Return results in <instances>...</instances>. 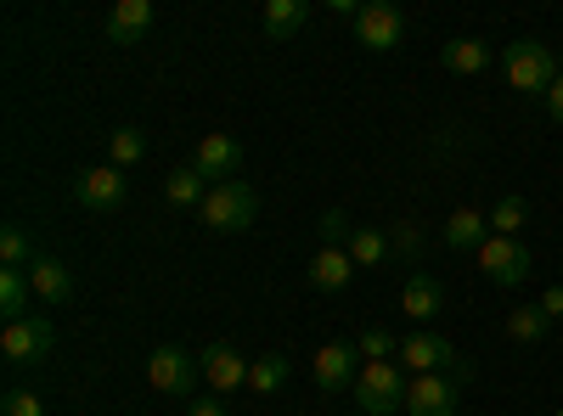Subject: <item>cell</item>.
<instances>
[{
	"instance_id": "obj_34",
	"label": "cell",
	"mask_w": 563,
	"mask_h": 416,
	"mask_svg": "<svg viewBox=\"0 0 563 416\" xmlns=\"http://www.w3.org/2000/svg\"><path fill=\"white\" fill-rule=\"evenodd\" d=\"M547 113H552V124H563V74H558V85L547 90Z\"/></svg>"
},
{
	"instance_id": "obj_31",
	"label": "cell",
	"mask_w": 563,
	"mask_h": 416,
	"mask_svg": "<svg viewBox=\"0 0 563 416\" xmlns=\"http://www.w3.org/2000/svg\"><path fill=\"white\" fill-rule=\"evenodd\" d=\"M0 416H45V400L40 394H7V405H0Z\"/></svg>"
},
{
	"instance_id": "obj_22",
	"label": "cell",
	"mask_w": 563,
	"mask_h": 416,
	"mask_svg": "<svg viewBox=\"0 0 563 416\" xmlns=\"http://www.w3.org/2000/svg\"><path fill=\"white\" fill-rule=\"evenodd\" d=\"M485 214L479 209H456L451 220H445V231H440V237H445V248H474L479 254V243H485Z\"/></svg>"
},
{
	"instance_id": "obj_17",
	"label": "cell",
	"mask_w": 563,
	"mask_h": 416,
	"mask_svg": "<svg viewBox=\"0 0 563 416\" xmlns=\"http://www.w3.org/2000/svg\"><path fill=\"white\" fill-rule=\"evenodd\" d=\"M102 29H108V45H135L153 29V0H119Z\"/></svg>"
},
{
	"instance_id": "obj_9",
	"label": "cell",
	"mask_w": 563,
	"mask_h": 416,
	"mask_svg": "<svg viewBox=\"0 0 563 416\" xmlns=\"http://www.w3.org/2000/svg\"><path fill=\"white\" fill-rule=\"evenodd\" d=\"M124 192H130V180H124V169H113V164L85 169V175L74 180V198H79L90 214H113V209L124 203Z\"/></svg>"
},
{
	"instance_id": "obj_25",
	"label": "cell",
	"mask_w": 563,
	"mask_h": 416,
	"mask_svg": "<svg viewBox=\"0 0 563 416\" xmlns=\"http://www.w3.org/2000/svg\"><path fill=\"white\" fill-rule=\"evenodd\" d=\"M141 158H147V135H141L135 124L113 130V142H108V164H113V169H130V164H141Z\"/></svg>"
},
{
	"instance_id": "obj_20",
	"label": "cell",
	"mask_w": 563,
	"mask_h": 416,
	"mask_svg": "<svg viewBox=\"0 0 563 416\" xmlns=\"http://www.w3.org/2000/svg\"><path fill=\"white\" fill-rule=\"evenodd\" d=\"M288 378H294V360H288V355H260V360L249 366V389H254L260 400L282 394V389H288Z\"/></svg>"
},
{
	"instance_id": "obj_10",
	"label": "cell",
	"mask_w": 563,
	"mask_h": 416,
	"mask_svg": "<svg viewBox=\"0 0 563 416\" xmlns=\"http://www.w3.org/2000/svg\"><path fill=\"white\" fill-rule=\"evenodd\" d=\"M198 366H203V378H209V394H238V389H249V366L254 360H243L231 344H209L203 355H198Z\"/></svg>"
},
{
	"instance_id": "obj_13",
	"label": "cell",
	"mask_w": 563,
	"mask_h": 416,
	"mask_svg": "<svg viewBox=\"0 0 563 416\" xmlns=\"http://www.w3.org/2000/svg\"><path fill=\"white\" fill-rule=\"evenodd\" d=\"M400 310L417 321V327H429V321L445 310V288H440V276L411 270V276H406V288H400Z\"/></svg>"
},
{
	"instance_id": "obj_27",
	"label": "cell",
	"mask_w": 563,
	"mask_h": 416,
	"mask_svg": "<svg viewBox=\"0 0 563 416\" xmlns=\"http://www.w3.org/2000/svg\"><path fill=\"white\" fill-rule=\"evenodd\" d=\"M29 293H34L29 270H0V310H7L12 321H23V310H29Z\"/></svg>"
},
{
	"instance_id": "obj_23",
	"label": "cell",
	"mask_w": 563,
	"mask_h": 416,
	"mask_svg": "<svg viewBox=\"0 0 563 416\" xmlns=\"http://www.w3.org/2000/svg\"><path fill=\"white\" fill-rule=\"evenodd\" d=\"M395 248H389V237L378 225H355V237H350V259H355V270H372V265H384Z\"/></svg>"
},
{
	"instance_id": "obj_29",
	"label": "cell",
	"mask_w": 563,
	"mask_h": 416,
	"mask_svg": "<svg viewBox=\"0 0 563 416\" xmlns=\"http://www.w3.org/2000/svg\"><path fill=\"white\" fill-rule=\"evenodd\" d=\"M355 355H361V360H389V355H400V344H395V333H384V327H366V333L355 338Z\"/></svg>"
},
{
	"instance_id": "obj_4",
	"label": "cell",
	"mask_w": 563,
	"mask_h": 416,
	"mask_svg": "<svg viewBox=\"0 0 563 416\" xmlns=\"http://www.w3.org/2000/svg\"><path fill=\"white\" fill-rule=\"evenodd\" d=\"M57 333L45 315H23V321H7V333H0V355H7V366H40L45 355H52Z\"/></svg>"
},
{
	"instance_id": "obj_8",
	"label": "cell",
	"mask_w": 563,
	"mask_h": 416,
	"mask_svg": "<svg viewBox=\"0 0 563 416\" xmlns=\"http://www.w3.org/2000/svg\"><path fill=\"white\" fill-rule=\"evenodd\" d=\"M456 349L440 338V333H411V338H400V372H411V378H429V372H456Z\"/></svg>"
},
{
	"instance_id": "obj_28",
	"label": "cell",
	"mask_w": 563,
	"mask_h": 416,
	"mask_svg": "<svg viewBox=\"0 0 563 416\" xmlns=\"http://www.w3.org/2000/svg\"><path fill=\"white\" fill-rule=\"evenodd\" d=\"M40 254L29 248V231L23 225H7V231H0V265H7V270H29Z\"/></svg>"
},
{
	"instance_id": "obj_11",
	"label": "cell",
	"mask_w": 563,
	"mask_h": 416,
	"mask_svg": "<svg viewBox=\"0 0 563 416\" xmlns=\"http://www.w3.org/2000/svg\"><path fill=\"white\" fill-rule=\"evenodd\" d=\"M456 378L429 372V378H411L406 389V416H456Z\"/></svg>"
},
{
	"instance_id": "obj_24",
	"label": "cell",
	"mask_w": 563,
	"mask_h": 416,
	"mask_svg": "<svg viewBox=\"0 0 563 416\" xmlns=\"http://www.w3.org/2000/svg\"><path fill=\"white\" fill-rule=\"evenodd\" d=\"M547 333H552V315H547L541 304H525V310L507 315V338H512V344H541Z\"/></svg>"
},
{
	"instance_id": "obj_26",
	"label": "cell",
	"mask_w": 563,
	"mask_h": 416,
	"mask_svg": "<svg viewBox=\"0 0 563 416\" xmlns=\"http://www.w3.org/2000/svg\"><path fill=\"white\" fill-rule=\"evenodd\" d=\"M490 225H496V237H519V231L530 225V203L519 192H507L496 209H490Z\"/></svg>"
},
{
	"instance_id": "obj_33",
	"label": "cell",
	"mask_w": 563,
	"mask_h": 416,
	"mask_svg": "<svg viewBox=\"0 0 563 416\" xmlns=\"http://www.w3.org/2000/svg\"><path fill=\"white\" fill-rule=\"evenodd\" d=\"M186 416H225V405H220V394H203V400L186 405Z\"/></svg>"
},
{
	"instance_id": "obj_14",
	"label": "cell",
	"mask_w": 563,
	"mask_h": 416,
	"mask_svg": "<svg viewBox=\"0 0 563 416\" xmlns=\"http://www.w3.org/2000/svg\"><path fill=\"white\" fill-rule=\"evenodd\" d=\"M29 282H34V299H45L52 310H68L74 304V270L63 259H52V254H40L29 265Z\"/></svg>"
},
{
	"instance_id": "obj_7",
	"label": "cell",
	"mask_w": 563,
	"mask_h": 416,
	"mask_svg": "<svg viewBox=\"0 0 563 416\" xmlns=\"http://www.w3.org/2000/svg\"><path fill=\"white\" fill-rule=\"evenodd\" d=\"M355 40L366 45V52H395V45L406 40V18H400V7H389V0H366L361 7V18H355Z\"/></svg>"
},
{
	"instance_id": "obj_3",
	"label": "cell",
	"mask_w": 563,
	"mask_h": 416,
	"mask_svg": "<svg viewBox=\"0 0 563 416\" xmlns=\"http://www.w3.org/2000/svg\"><path fill=\"white\" fill-rule=\"evenodd\" d=\"M203 225L209 231H220V237H238V231H249L254 225V214H260V198H254V187L249 180H220V187H209V198H203Z\"/></svg>"
},
{
	"instance_id": "obj_32",
	"label": "cell",
	"mask_w": 563,
	"mask_h": 416,
	"mask_svg": "<svg viewBox=\"0 0 563 416\" xmlns=\"http://www.w3.org/2000/svg\"><path fill=\"white\" fill-rule=\"evenodd\" d=\"M395 254H406V259H417V248H422V237H417V225H395V243H389Z\"/></svg>"
},
{
	"instance_id": "obj_1",
	"label": "cell",
	"mask_w": 563,
	"mask_h": 416,
	"mask_svg": "<svg viewBox=\"0 0 563 416\" xmlns=\"http://www.w3.org/2000/svg\"><path fill=\"white\" fill-rule=\"evenodd\" d=\"M406 389H411V378L400 372V360H366L361 372H355V405L366 416L406 411Z\"/></svg>"
},
{
	"instance_id": "obj_16",
	"label": "cell",
	"mask_w": 563,
	"mask_h": 416,
	"mask_svg": "<svg viewBox=\"0 0 563 416\" xmlns=\"http://www.w3.org/2000/svg\"><path fill=\"white\" fill-rule=\"evenodd\" d=\"M305 276H310V288H321V293H344L350 276H355V259H350V248H316Z\"/></svg>"
},
{
	"instance_id": "obj_15",
	"label": "cell",
	"mask_w": 563,
	"mask_h": 416,
	"mask_svg": "<svg viewBox=\"0 0 563 416\" xmlns=\"http://www.w3.org/2000/svg\"><path fill=\"white\" fill-rule=\"evenodd\" d=\"M355 344H327V349H316V360H310V378H316V389L321 394H344L350 389V372H355Z\"/></svg>"
},
{
	"instance_id": "obj_12",
	"label": "cell",
	"mask_w": 563,
	"mask_h": 416,
	"mask_svg": "<svg viewBox=\"0 0 563 416\" xmlns=\"http://www.w3.org/2000/svg\"><path fill=\"white\" fill-rule=\"evenodd\" d=\"M192 169L209 180V187H220V180H231L243 169V142L238 135H203L198 153H192Z\"/></svg>"
},
{
	"instance_id": "obj_30",
	"label": "cell",
	"mask_w": 563,
	"mask_h": 416,
	"mask_svg": "<svg viewBox=\"0 0 563 416\" xmlns=\"http://www.w3.org/2000/svg\"><path fill=\"white\" fill-rule=\"evenodd\" d=\"M316 231H321V248H350V237H355V231H350V214H344V209H327Z\"/></svg>"
},
{
	"instance_id": "obj_19",
	"label": "cell",
	"mask_w": 563,
	"mask_h": 416,
	"mask_svg": "<svg viewBox=\"0 0 563 416\" xmlns=\"http://www.w3.org/2000/svg\"><path fill=\"white\" fill-rule=\"evenodd\" d=\"M440 63H445L451 74H485V68H490V45L474 40V34H456V40L440 45Z\"/></svg>"
},
{
	"instance_id": "obj_2",
	"label": "cell",
	"mask_w": 563,
	"mask_h": 416,
	"mask_svg": "<svg viewBox=\"0 0 563 416\" xmlns=\"http://www.w3.org/2000/svg\"><path fill=\"white\" fill-rule=\"evenodd\" d=\"M501 74H507L512 90H525V97H541V102H547V90L558 85L552 45H541V40H512L507 52H501Z\"/></svg>"
},
{
	"instance_id": "obj_5",
	"label": "cell",
	"mask_w": 563,
	"mask_h": 416,
	"mask_svg": "<svg viewBox=\"0 0 563 416\" xmlns=\"http://www.w3.org/2000/svg\"><path fill=\"white\" fill-rule=\"evenodd\" d=\"M479 270L496 288H519V282H530V248L519 237H496L490 231V237L479 243Z\"/></svg>"
},
{
	"instance_id": "obj_21",
	"label": "cell",
	"mask_w": 563,
	"mask_h": 416,
	"mask_svg": "<svg viewBox=\"0 0 563 416\" xmlns=\"http://www.w3.org/2000/svg\"><path fill=\"white\" fill-rule=\"evenodd\" d=\"M164 198H169V209H203V198H209V180L186 164V169H169V180H164Z\"/></svg>"
},
{
	"instance_id": "obj_35",
	"label": "cell",
	"mask_w": 563,
	"mask_h": 416,
	"mask_svg": "<svg viewBox=\"0 0 563 416\" xmlns=\"http://www.w3.org/2000/svg\"><path fill=\"white\" fill-rule=\"evenodd\" d=\"M541 310H547L552 321H563V288H547V293H541Z\"/></svg>"
},
{
	"instance_id": "obj_18",
	"label": "cell",
	"mask_w": 563,
	"mask_h": 416,
	"mask_svg": "<svg viewBox=\"0 0 563 416\" xmlns=\"http://www.w3.org/2000/svg\"><path fill=\"white\" fill-rule=\"evenodd\" d=\"M305 23H310L305 0H265V7H260V29L271 40H294V34H305Z\"/></svg>"
},
{
	"instance_id": "obj_6",
	"label": "cell",
	"mask_w": 563,
	"mask_h": 416,
	"mask_svg": "<svg viewBox=\"0 0 563 416\" xmlns=\"http://www.w3.org/2000/svg\"><path fill=\"white\" fill-rule=\"evenodd\" d=\"M198 378H203L198 355H186V349H175V344L153 349V360H147V383H153L158 394H175V400H186Z\"/></svg>"
}]
</instances>
